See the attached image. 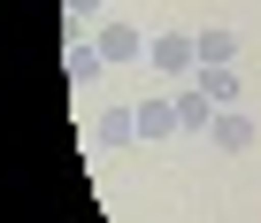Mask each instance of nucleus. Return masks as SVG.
<instances>
[{"instance_id":"obj_1","label":"nucleus","mask_w":261,"mask_h":223,"mask_svg":"<svg viewBox=\"0 0 261 223\" xmlns=\"http://www.w3.org/2000/svg\"><path fill=\"white\" fill-rule=\"evenodd\" d=\"M146 62H154L162 77H192V69H200V39H192V31H162V39H146Z\"/></svg>"},{"instance_id":"obj_2","label":"nucleus","mask_w":261,"mask_h":223,"mask_svg":"<svg viewBox=\"0 0 261 223\" xmlns=\"http://www.w3.org/2000/svg\"><path fill=\"white\" fill-rule=\"evenodd\" d=\"M130 139H139V108H100V116H92V146L123 154Z\"/></svg>"},{"instance_id":"obj_3","label":"nucleus","mask_w":261,"mask_h":223,"mask_svg":"<svg viewBox=\"0 0 261 223\" xmlns=\"http://www.w3.org/2000/svg\"><path fill=\"white\" fill-rule=\"evenodd\" d=\"M207 139H215L223 154H246V146H253V116H246V108H215V123H207Z\"/></svg>"},{"instance_id":"obj_4","label":"nucleus","mask_w":261,"mask_h":223,"mask_svg":"<svg viewBox=\"0 0 261 223\" xmlns=\"http://www.w3.org/2000/svg\"><path fill=\"white\" fill-rule=\"evenodd\" d=\"M92 46L108 54V69H115V62H139V54H146V39L130 31V23H100V39H92Z\"/></svg>"},{"instance_id":"obj_5","label":"nucleus","mask_w":261,"mask_h":223,"mask_svg":"<svg viewBox=\"0 0 261 223\" xmlns=\"http://www.w3.org/2000/svg\"><path fill=\"white\" fill-rule=\"evenodd\" d=\"M62 69H69V85H92V77H108V54H100L92 39H69V54H62Z\"/></svg>"},{"instance_id":"obj_6","label":"nucleus","mask_w":261,"mask_h":223,"mask_svg":"<svg viewBox=\"0 0 261 223\" xmlns=\"http://www.w3.org/2000/svg\"><path fill=\"white\" fill-rule=\"evenodd\" d=\"M192 39H200V69H223V62H238V31L207 23V31H192Z\"/></svg>"},{"instance_id":"obj_7","label":"nucleus","mask_w":261,"mask_h":223,"mask_svg":"<svg viewBox=\"0 0 261 223\" xmlns=\"http://www.w3.org/2000/svg\"><path fill=\"white\" fill-rule=\"evenodd\" d=\"M192 85H200V92H207V100H215V108H238V92H246V85H238V69H230V62H223V69H192Z\"/></svg>"},{"instance_id":"obj_8","label":"nucleus","mask_w":261,"mask_h":223,"mask_svg":"<svg viewBox=\"0 0 261 223\" xmlns=\"http://www.w3.org/2000/svg\"><path fill=\"white\" fill-rule=\"evenodd\" d=\"M207 123H215V100H207L200 85H192V92H177V131H207Z\"/></svg>"},{"instance_id":"obj_9","label":"nucleus","mask_w":261,"mask_h":223,"mask_svg":"<svg viewBox=\"0 0 261 223\" xmlns=\"http://www.w3.org/2000/svg\"><path fill=\"white\" fill-rule=\"evenodd\" d=\"M139 131H146V139H169V131H177V100H146V108H139Z\"/></svg>"},{"instance_id":"obj_10","label":"nucleus","mask_w":261,"mask_h":223,"mask_svg":"<svg viewBox=\"0 0 261 223\" xmlns=\"http://www.w3.org/2000/svg\"><path fill=\"white\" fill-rule=\"evenodd\" d=\"M62 8H69V39H85V31L108 16V0H62Z\"/></svg>"}]
</instances>
